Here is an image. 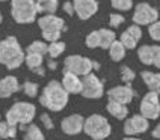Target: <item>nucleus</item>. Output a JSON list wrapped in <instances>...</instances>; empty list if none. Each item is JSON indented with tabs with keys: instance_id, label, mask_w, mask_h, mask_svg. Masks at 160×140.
<instances>
[{
	"instance_id": "nucleus-1",
	"label": "nucleus",
	"mask_w": 160,
	"mask_h": 140,
	"mask_svg": "<svg viewBox=\"0 0 160 140\" xmlns=\"http://www.w3.org/2000/svg\"><path fill=\"white\" fill-rule=\"evenodd\" d=\"M68 101H70V94L63 89L62 83L58 80L48 81L39 95V104L52 112H62L67 107Z\"/></svg>"
},
{
	"instance_id": "nucleus-2",
	"label": "nucleus",
	"mask_w": 160,
	"mask_h": 140,
	"mask_svg": "<svg viewBox=\"0 0 160 140\" xmlns=\"http://www.w3.org/2000/svg\"><path fill=\"white\" fill-rule=\"evenodd\" d=\"M24 59L26 53L15 36H6L0 41V65L8 70H17L24 63Z\"/></svg>"
},
{
	"instance_id": "nucleus-3",
	"label": "nucleus",
	"mask_w": 160,
	"mask_h": 140,
	"mask_svg": "<svg viewBox=\"0 0 160 140\" xmlns=\"http://www.w3.org/2000/svg\"><path fill=\"white\" fill-rule=\"evenodd\" d=\"M36 116V107L32 103L26 101H17L9 107L6 112V119L11 125H30Z\"/></svg>"
},
{
	"instance_id": "nucleus-4",
	"label": "nucleus",
	"mask_w": 160,
	"mask_h": 140,
	"mask_svg": "<svg viewBox=\"0 0 160 140\" xmlns=\"http://www.w3.org/2000/svg\"><path fill=\"white\" fill-rule=\"evenodd\" d=\"M11 15L18 24H30L36 20L38 9L33 0H12L11 2Z\"/></svg>"
},
{
	"instance_id": "nucleus-5",
	"label": "nucleus",
	"mask_w": 160,
	"mask_h": 140,
	"mask_svg": "<svg viewBox=\"0 0 160 140\" xmlns=\"http://www.w3.org/2000/svg\"><path fill=\"white\" fill-rule=\"evenodd\" d=\"M83 133L92 140H104L110 136L112 127L104 116L94 113L86 118L85 121V130Z\"/></svg>"
},
{
	"instance_id": "nucleus-6",
	"label": "nucleus",
	"mask_w": 160,
	"mask_h": 140,
	"mask_svg": "<svg viewBox=\"0 0 160 140\" xmlns=\"http://www.w3.org/2000/svg\"><path fill=\"white\" fill-rule=\"evenodd\" d=\"M94 70V60H91L89 57H85L82 54H71L68 57H65L63 62V71L65 72H71L79 77H86Z\"/></svg>"
},
{
	"instance_id": "nucleus-7",
	"label": "nucleus",
	"mask_w": 160,
	"mask_h": 140,
	"mask_svg": "<svg viewBox=\"0 0 160 140\" xmlns=\"http://www.w3.org/2000/svg\"><path fill=\"white\" fill-rule=\"evenodd\" d=\"M133 24L136 26H151L152 23L159 21V11L147 2H141L134 6L133 11Z\"/></svg>"
},
{
	"instance_id": "nucleus-8",
	"label": "nucleus",
	"mask_w": 160,
	"mask_h": 140,
	"mask_svg": "<svg viewBox=\"0 0 160 140\" xmlns=\"http://www.w3.org/2000/svg\"><path fill=\"white\" fill-rule=\"evenodd\" d=\"M139 110H141V114L148 121H154L160 118V96L154 92L145 94L141 101Z\"/></svg>"
},
{
	"instance_id": "nucleus-9",
	"label": "nucleus",
	"mask_w": 160,
	"mask_h": 140,
	"mask_svg": "<svg viewBox=\"0 0 160 140\" xmlns=\"http://www.w3.org/2000/svg\"><path fill=\"white\" fill-rule=\"evenodd\" d=\"M83 83V90H82V96L88 98V99H98L104 95V83L98 79L94 72H91L89 75L82 79Z\"/></svg>"
},
{
	"instance_id": "nucleus-10",
	"label": "nucleus",
	"mask_w": 160,
	"mask_h": 140,
	"mask_svg": "<svg viewBox=\"0 0 160 140\" xmlns=\"http://www.w3.org/2000/svg\"><path fill=\"white\" fill-rule=\"evenodd\" d=\"M150 128V121L145 119L142 114H133L127 118L124 122V134L125 137H134L138 134H143Z\"/></svg>"
},
{
	"instance_id": "nucleus-11",
	"label": "nucleus",
	"mask_w": 160,
	"mask_h": 140,
	"mask_svg": "<svg viewBox=\"0 0 160 140\" xmlns=\"http://www.w3.org/2000/svg\"><path fill=\"white\" fill-rule=\"evenodd\" d=\"M106 95L110 101L127 105L133 101V98L136 96V90L132 88V84H119V86L109 89L106 92Z\"/></svg>"
},
{
	"instance_id": "nucleus-12",
	"label": "nucleus",
	"mask_w": 160,
	"mask_h": 140,
	"mask_svg": "<svg viewBox=\"0 0 160 140\" xmlns=\"http://www.w3.org/2000/svg\"><path fill=\"white\" fill-rule=\"evenodd\" d=\"M85 121H86V118H83L79 113L70 114L65 119H62L61 128H62L63 134H67V136H77L85 130Z\"/></svg>"
},
{
	"instance_id": "nucleus-13",
	"label": "nucleus",
	"mask_w": 160,
	"mask_h": 140,
	"mask_svg": "<svg viewBox=\"0 0 160 140\" xmlns=\"http://www.w3.org/2000/svg\"><path fill=\"white\" fill-rule=\"evenodd\" d=\"M38 26L42 30V33H54V32H61L67 30L65 21L58 15H42L38 18Z\"/></svg>"
},
{
	"instance_id": "nucleus-14",
	"label": "nucleus",
	"mask_w": 160,
	"mask_h": 140,
	"mask_svg": "<svg viewBox=\"0 0 160 140\" xmlns=\"http://www.w3.org/2000/svg\"><path fill=\"white\" fill-rule=\"evenodd\" d=\"M141 38H142V30H141V27L136 26V24H132V26H128L124 32L121 33L119 41H121V44L124 45L127 50H134L136 45H138V42L141 41Z\"/></svg>"
},
{
	"instance_id": "nucleus-15",
	"label": "nucleus",
	"mask_w": 160,
	"mask_h": 140,
	"mask_svg": "<svg viewBox=\"0 0 160 140\" xmlns=\"http://www.w3.org/2000/svg\"><path fill=\"white\" fill-rule=\"evenodd\" d=\"M74 9L80 20H89L98 11V2L95 0H74Z\"/></svg>"
},
{
	"instance_id": "nucleus-16",
	"label": "nucleus",
	"mask_w": 160,
	"mask_h": 140,
	"mask_svg": "<svg viewBox=\"0 0 160 140\" xmlns=\"http://www.w3.org/2000/svg\"><path fill=\"white\" fill-rule=\"evenodd\" d=\"M62 83L63 89L70 94V95H82V90H83V83H82V77L76 75V74H71V72H62Z\"/></svg>"
},
{
	"instance_id": "nucleus-17",
	"label": "nucleus",
	"mask_w": 160,
	"mask_h": 140,
	"mask_svg": "<svg viewBox=\"0 0 160 140\" xmlns=\"http://www.w3.org/2000/svg\"><path fill=\"white\" fill-rule=\"evenodd\" d=\"M20 83L18 79L14 75H6L3 79H0V98H9L14 94H17L20 90Z\"/></svg>"
},
{
	"instance_id": "nucleus-18",
	"label": "nucleus",
	"mask_w": 160,
	"mask_h": 140,
	"mask_svg": "<svg viewBox=\"0 0 160 140\" xmlns=\"http://www.w3.org/2000/svg\"><path fill=\"white\" fill-rule=\"evenodd\" d=\"M145 86L148 88V92H154L160 96V72H152V71H142L141 72Z\"/></svg>"
},
{
	"instance_id": "nucleus-19",
	"label": "nucleus",
	"mask_w": 160,
	"mask_h": 140,
	"mask_svg": "<svg viewBox=\"0 0 160 140\" xmlns=\"http://www.w3.org/2000/svg\"><path fill=\"white\" fill-rule=\"evenodd\" d=\"M106 110L109 112L110 116H113V118L118 119V121H124L125 118L128 116V109H127V105L115 103V101H110V99L107 101Z\"/></svg>"
},
{
	"instance_id": "nucleus-20",
	"label": "nucleus",
	"mask_w": 160,
	"mask_h": 140,
	"mask_svg": "<svg viewBox=\"0 0 160 140\" xmlns=\"http://www.w3.org/2000/svg\"><path fill=\"white\" fill-rule=\"evenodd\" d=\"M20 130L23 131V140H45L44 133L39 130L35 123L30 125H20Z\"/></svg>"
},
{
	"instance_id": "nucleus-21",
	"label": "nucleus",
	"mask_w": 160,
	"mask_h": 140,
	"mask_svg": "<svg viewBox=\"0 0 160 140\" xmlns=\"http://www.w3.org/2000/svg\"><path fill=\"white\" fill-rule=\"evenodd\" d=\"M58 8H59V2H58V0H38V2H36L38 14H44V15H56Z\"/></svg>"
},
{
	"instance_id": "nucleus-22",
	"label": "nucleus",
	"mask_w": 160,
	"mask_h": 140,
	"mask_svg": "<svg viewBox=\"0 0 160 140\" xmlns=\"http://www.w3.org/2000/svg\"><path fill=\"white\" fill-rule=\"evenodd\" d=\"M100 32V48L109 50L110 45L116 41V35L112 29H98Z\"/></svg>"
},
{
	"instance_id": "nucleus-23",
	"label": "nucleus",
	"mask_w": 160,
	"mask_h": 140,
	"mask_svg": "<svg viewBox=\"0 0 160 140\" xmlns=\"http://www.w3.org/2000/svg\"><path fill=\"white\" fill-rule=\"evenodd\" d=\"M125 50L127 48L121 44V41H115L109 48V56L113 62H121L125 57Z\"/></svg>"
},
{
	"instance_id": "nucleus-24",
	"label": "nucleus",
	"mask_w": 160,
	"mask_h": 140,
	"mask_svg": "<svg viewBox=\"0 0 160 140\" xmlns=\"http://www.w3.org/2000/svg\"><path fill=\"white\" fill-rule=\"evenodd\" d=\"M17 127L11 125L8 121H2L0 122V139L3 140H12L17 136Z\"/></svg>"
},
{
	"instance_id": "nucleus-25",
	"label": "nucleus",
	"mask_w": 160,
	"mask_h": 140,
	"mask_svg": "<svg viewBox=\"0 0 160 140\" xmlns=\"http://www.w3.org/2000/svg\"><path fill=\"white\" fill-rule=\"evenodd\" d=\"M26 53H33V54L45 56V54H48V44L45 41H33L32 44L27 45Z\"/></svg>"
},
{
	"instance_id": "nucleus-26",
	"label": "nucleus",
	"mask_w": 160,
	"mask_h": 140,
	"mask_svg": "<svg viewBox=\"0 0 160 140\" xmlns=\"http://www.w3.org/2000/svg\"><path fill=\"white\" fill-rule=\"evenodd\" d=\"M42 62H44V56L41 54H33V53H26V59L24 63L27 65L29 70H36V68H41L42 66Z\"/></svg>"
},
{
	"instance_id": "nucleus-27",
	"label": "nucleus",
	"mask_w": 160,
	"mask_h": 140,
	"mask_svg": "<svg viewBox=\"0 0 160 140\" xmlns=\"http://www.w3.org/2000/svg\"><path fill=\"white\" fill-rule=\"evenodd\" d=\"M138 57L143 65H152V48L151 45H141L138 48Z\"/></svg>"
},
{
	"instance_id": "nucleus-28",
	"label": "nucleus",
	"mask_w": 160,
	"mask_h": 140,
	"mask_svg": "<svg viewBox=\"0 0 160 140\" xmlns=\"http://www.w3.org/2000/svg\"><path fill=\"white\" fill-rule=\"evenodd\" d=\"M65 48H67V44L63 41H58V42H53V44H48V56L54 60L56 57H59L65 51Z\"/></svg>"
},
{
	"instance_id": "nucleus-29",
	"label": "nucleus",
	"mask_w": 160,
	"mask_h": 140,
	"mask_svg": "<svg viewBox=\"0 0 160 140\" xmlns=\"http://www.w3.org/2000/svg\"><path fill=\"white\" fill-rule=\"evenodd\" d=\"M21 89H23V92H24L26 96H29V98H35V96L38 95L39 86H38V83H35V81H29V80H27V81L23 83Z\"/></svg>"
},
{
	"instance_id": "nucleus-30",
	"label": "nucleus",
	"mask_w": 160,
	"mask_h": 140,
	"mask_svg": "<svg viewBox=\"0 0 160 140\" xmlns=\"http://www.w3.org/2000/svg\"><path fill=\"white\" fill-rule=\"evenodd\" d=\"M85 44L88 48H98L100 47V32L98 30L89 32L85 38Z\"/></svg>"
},
{
	"instance_id": "nucleus-31",
	"label": "nucleus",
	"mask_w": 160,
	"mask_h": 140,
	"mask_svg": "<svg viewBox=\"0 0 160 140\" xmlns=\"http://www.w3.org/2000/svg\"><path fill=\"white\" fill-rule=\"evenodd\" d=\"M112 8L119 11V12H127L133 9V2L132 0H112Z\"/></svg>"
},
{
	"instance_id": "nucleus-32",
	"label": "nucleus",
	"mask_w": 160,
	"mask_h": 140,
	"mask_svg": "<svg viewBox=\"0 0 160 140\" xmlns=\"http://www.w3.org/2000/svg\"><path fill=\"white\" fill-rule=\"evenodd\" d=\"M136 79V72L130 66H121V80L124 81V84H132V81Z\"/></svg>"
},
{
	"instance_id": "nucleus-33",
	"label": "nucleus",
	"mask_w": 160,
	"mask_h": 140,
	"mask_svg": "<svg viewBox=\"0 0 160 140\" xmlns=\"http://www.w3.org/2000/svg\"><path fill=\"white\" fill-rule=\"evenodd\" d=\"M125 21V18L122 14H116V12H112L110 15H109V24L112 29H118V27L121 26L122 23Z\"/></svg>"
},
{
	"instance_id": "nucleus-34",
	"label": "nucleus",
	"mask_w": 160,
	"mask_h": 140,
	"mask_svg": "<svg viewBox=\"0 0 160 140\" xmlns=\"http://www.w3.org/2000/svg\"><path fill=\"white\" fill-rule=\"evenodd\" d=\"M148 33L152 41H160V21H156L151 26H148Z\"/></svg>"
},
{
	"instance_id": "nucleus-35",
	"label": "nucleus",
	"mask_w": 160,
	"mask_h": 140,
	"mask_svg": "<svg viewBox=\"0 0 160 140\" xmlns=\"http://www.w3.org/2000/svg\"><path fill=\"white\" fill-rule=\"evenodd\" d=\"M152 48V66L160 68V45H151Z\"/></svg>"
},
{
	"instance_id": "nucleus-36",
	"label": "nucleus",
	"mask_w": 160,
	"mask_h": 140,
	"mask_svg": "<svg viewBox=\"0 0 160 140\" xmlns=\"http://www.w3.org/2000/svg\"><path fill=\"white\" fill-rule=\"evenodd\" d=\"M41 122H42V125H44L47 130H53L54 128V123H53V119L50 118V114L48 113H41Z\"/></svg>"
},
{
	"instance_id": "nucleus-37",
	"label": "nucleus",
	"mask_w": 160,
	"mask_h": 140,
	"mask_svg": "<svg viewBox=\"0 0 160 140\" xmlns=\"http://www.w3.org/2000/svg\"><path fill=\"white\" fill-rule=\"evenodd\" d=\"M62 8H63V11H65V14H67V15H70V17H72V15L76 14V9H74V2H63Z\"/></svg>"
},
{
	"instance_id": "nucleus-38",
	"label": "nucleus",
	"mask_w": 160,
	"mask_h": 140,
	"mask_svg": "<svg viewBox=\"0 0 160 140\" xmlns=\"http://www.w3.org/2000/svg\"><path fill=\"white\" fill-rule=\"evenodd\" d=\"M151 136L154 137V139H160V122L154 127V130L151 131Z\"/></svg>"
},
{
	"instance_id": "nucleus-39",
	"label": "nucleus",
	"mask_w": 160,
	"mask_h": 140,
	"mask_svg": "<svg viewBox=\"0 0 160 140\" xmlns=\"http://www.w3.org/2000/svg\"><path fill=\"white\" fill-rule=\"evenodd\" d=\"M47 66H48V70H56V68H58V62L56 60H53V59H50V60H48V63H47Z\"/></svg>"
},
{
	"instance_id": "nucleus-40",
	"label": "nucleus",
	"mask_w": 160,
	"mask_h": 140,
	"mask_svg": "<svg viewBox=\"0 0 160 140\" xmlns=\"http://www.w3.org/2000/svg\"><path fill=\"white\" fill-rule=\"evenodd\" d=\"M32 72H35V74H38V75L44 77V75H45V68H44V66H41V68H36V70H33Z\"/></svg>"
},
{
	"instance_id": "nucleus-41",
	"label": "nucleus",
	"mask_w": 160,
	"mask_h": 140,
	"mask_svg": "<svg viewBox=\"0 0 160 140\" xmlns=\"http://www.w3.org/2000/svg\"><path fill=\"white\" fill-rule=\"evenodd\" d=\"M94 70H100V63L94 60Z\"/></svg>"
},
{
	"instance_id": "nucleus-42",
	"label": "nucleus",
	"mask_w": 160,
	"mask_h": 140,
	"mask_svg": "<svg viewBox=\"0 0 160 140\" xmlns=\"http://www.w3.org/2000/svg\"><path fill=\"white\" fill-rule=\"evenodd\" d=\"M122 140H141V139H136V137H124Z\"/></svg>"
},
{
	"instance_id": "nucleus-43",
	"label": "nucleus",
	"mask_w": 160,
	"mask_h": 140,
	"mask_svg": "<svg viewBox=\"0 0 160 140\" xmlns=\"http://www.w3.org/2000/svg\"><path fill=\"white\" fill-rule=\"evenodd\" d=\"M2 21H3V15H2V12H0V24H2Z\"/></svg>"
},
{
	"instance_id": "nucleus-44",
	"label": "nucleus",
	"mask_w": 160,
	"mask_h": 140,
	"mask_svg": "<svg viewBox=\"0 0 160 140\" xmlns=\"http://www.w3.org/2000/svg\"><path fill=\"white\" fill-rule=\"evenodd\" d=\"M12 140H17V139H12Z\"/></svg>"
},
{
	"instance_id": "nucleus-45",
	"label": "nucleus",
	"mask_w": 160,
	"mask_h": 140,
	"mask_svg": "<svg viewBox=\"0 0 160 140\" xmlns=\"http://www.w3.org/2000/svg\"><path fill=\"white\" fill-rule=\"evenodd\" d=\"M0 122H2V121H0Z\"/></svg>"
}]
</instances>
